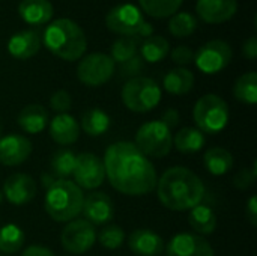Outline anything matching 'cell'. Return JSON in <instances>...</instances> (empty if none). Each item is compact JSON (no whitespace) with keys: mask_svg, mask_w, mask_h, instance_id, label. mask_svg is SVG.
Masks as SVG:
<instances>
[{"mask_svg":"<svg viewBox=\"0 0 257 256\" xmlns=\"http://www.w3.org/2000/svg\"><path fill=\"white\" fill-rule=\"evenodd\" d=\"M110 186L126 196H145L157 187V170L133 142L111 143L102 158Z\"/></svg>","mask_w":257,"mask_h":256,"instance_id":"cell-1","label":"cell"},{"mask_svg":"<svg viewBox=\"0 0 257 256\" xmlns=\"http://www.w3.org/2000/svg\"><path fill=\"white\" fill-rule=\"evenodd\" d=\"M158 201L172 211H190L205 198V184L202 180L184 166L167 169L157 181Z\"/></svg>","mask_w":257,"mask_h":256,"instance_id":"cell-2","label":"cell"},{"mask_svg":"<svg viewBox=\"0 0 257 256\" xmlns=\"http://www.w3.org/2000/svg\"><path fill=\"white\" fill-rule=\"evenodd\" d=\"M42 42L48 51L68 62L83 57L87 48V39L83 29L69 18H59L48 24Z\"/></svg>","mask_w":257,"mask_h":256,"instance_id":"cell-3","label":"cell"},{"mask_svg":"<svg viewBox=\"0 0 257 256\" xmlns=\"http://www.w3.org/2000/svg\"><path fill=\"white\" fill-rule=\"evenodd\" d=\"M84 193L69 180H56L47 187L44 207L47 214L59 223H68L78 217L83 208Z\"/></svg>","mask_w":257,"mask_h":256,"instance_id":"cell-4","label":"cell"},{"mask_svg":"<svg viewBox=\"0 0 257 256\" xmlns=\"http://www.w3.org/2000/svg\"><path fill=\"white\" fill-rule=\"evenodd\" d=\"M230 118L227 103L215 95L206 94L197 100L193 109V119L203 134H217L227 127Z\"/></svg>","mask_w":257,"mask_h":256,"instance_id":"cell-5","label":"cell"},{"mask_svg":"<svg viewBox=\"0 0 257 256\" xmlns=\"http://www.w3.org/2000/svg\"><path fill=\"white\" fill-rule=\"evenodd\" d=\"M120 98L128 110L134 113H148L160 104L161 88L154 78L134 77L123 84Z\"/></svg>","mask_w":257,"mask_h":256,"instance_id":"cell-6","label":"cell"},{"mask_svg":"<svg viewBox=\"0 0 257 256\" xmlns=\"http://www.w3.org/2000/svg\"><path fill=\"white\" fill-rule=\"evenodd\" d=\"M134 145L145 157H166L173 146L172 130L161 121H149L137 130Z\"/></svg>","mask_w":257,"mask_h":256,"instance_id":"cell-7","label":"cell"},{"mask_svg":"<svg viewBox=\"0 0 257 256\" xmlns=\"http://www.w3.org/2000/svg\"><path fill=\"white\" fill-rule=\"evenodd\" d=\"M116 63L105 53H90L84 56L77 66L78 80L90 88L105 84L114 74Z\"/></svg>","mask_w":257,"mask_h":256,"instance_id":"cell-8","label":"cell"},{"mask_svg":"<svg viewBox=\"0 0 257 256\" xmlns=\"http://www.w3.org/2000/svg\"><path fill=\"white\" fill-rule=\"evenodd\" d=\"M96 241V231L92 223L84 219H74L68 222L60 234V243L65 252L71 255H83L93 247Z\"/></svg>","mask_w":257,"mask_h":256,"instance_id":"cell-9","label":"cell"},{"mask_svg":"<svg viewBox=\"0 0 257 256\" xmlns=\"http://www.w3.org/2000/svg\"><path fill=\"white\" fill-rule=\"evenodd\" d=\"M232 47L221 39H212L203 44L197 53H194L196 66L205 74H217L223 71L232 60Z\"/></svg>","mask_w":257,"mask_h":256,"instance_id":"cell-10","label":"cell"},{"mask_svg":"<svg viewBox=\"0 0 257 256\" xmlns=\"http://www.w3.org/2000/svg\"><path fill=\"white\" fill-rule=\"evenodd\" d=\"M143 23H145V17L142 11L131 3H123L111 8L105 17L107 29L120 36L137 38Z\"/></svg>","mask_w":257,"mask_h":256,"instance_id":"cell-11","label":"cell"},{"mask_svg":"<svg viewBox=\"0 0 257 256\" xmlns=\"http://www.w3.org/2000/svg\"><path fill=\"white\" fill-rule=\"evenodd\" d=\"M72 177H74V183L80 189L95 190L105 180L104 163L98 155L92 152H81L77 155Z\"/></svg>","mask_w":257,"mask_h":256,"instance_id":"cell-12","label":"cell"},{"mask_svg":"<svg viewBox=\"0 0 257 256\" xmlns=\"http://www.w3.org/2000/svg\"><path fill=\"white\" fill-rule=\"evenodd\" d=\"M166 256H215L212 246L197 234H178L166 246Z\"/></svg>","mask_w":257,"mask_h":256,"instance_id":"cell-13","label":"cell"},{"mask_svg":"<svg viewBox=\"0 0 257 256\" xmlns=\"http://www.w3.org/2000/svg\"><path fill=\"white\" fill-rule=\"evenodd\" d=\"M81 213L84 220L95 225H105L114 217V204L107 193L93 192L84 196Z\"/></svg>","mask_w":257,"mask_h":256,"instance_id":"cell-14","label":"cell"},{"mask_svg":"<svg viewBox=\"0 0 257 256\" xmlns=\"http://www.w3.org/2000/svg\"><path fill=\"white\" fill-rule=\"evenodd\" d=\"M36 183L27 174H12L3 184V195L9 204L21 207L29 204L36 196Z\"/></svg>","mask_w":257,"mask_h":256,"instance_id":"cell-15","label":"cell"},{"mask_svg":"<svg viewBox=\"0 0 257 256\" xmlns=\"http://www.w3.org/2000/svg\"><path fill=\"white\" fill-rule=\"evenodd\" d=\"M32 154V142L20 134L0 137V163L5 166H20Z\"/></svg>","mask_w":257,"mask_h":256,"instance_id":"cell-16","label":"cell"},{"mask_svg":"<svg viewBox=\"0 0 257 256\" xmlns=\"http://www.w3.org/2000/svg\"><path fill=\"white\" fill-rule=\"evenodd\" d=\"M238 11V0H197L196 12L208 24H221L233 18Z\"/></svg>","mask_w":257,"mask_h":256,"instance_id":"cell-17","label":"cell"},{"mask_svg":"<svg viewBox=\"0 0 257 256\" xmlns=\"http://www.w3.org/2000/svg\"><path fill=\"white\" fill-rule=\"evenodd\" d=\"M128 247L137 256H160L164 249V240L152 229H136L128 237Z\"/></svg>","mask_w":257,"mask_h":256,"instance_id":"cell-18","label":"cell"},{"mask_svg":"<svg viewBox=\"0 0 257 256\" xmlns=\"http://www.w3.org/2000/svg\"><path fill=\"white\" fill-rule=\"evenodd\" d=\"M48 131L53 142L62 146L74 145L80 137V125L69 113H59L48 122Z\"/></svg>","mask_w":257,"mask_h":256,"instance_id":"cell-19","label":"cell"},{"mask_svg":"<svg viewBox=\"0 0 257 256\" xmlns=\"http://www.w3.org/2000/svg\"><path fill=\"white\" fill-rule=\"evenodd\" d=\"M41 48V35L36 30L27 29L14 33L8 41V51L14 59L26 60L33 57Z\"/></svg>","mask_w":257,"mask_h":256,"instance_id":"cell-20","label":"cell"},{"mask_svg":"<svg viewBox=\"0 0 257 256\" xmlns=\"http://www.w3.org/2000/svg\"><path fill=\"white\" fill-rule=\"evenodd\" d=\"M17 122L24 133L38 134L42 130H45V127L50 122V118L45 107L39 104H29L20 110L17 116Z\"/></svg>","mask_w":257,"mask_h":256,"instance_id":"cell-21","label":"cell"},{"mask_svg":"<svg viewBox=\"0 0 257 256\" xmlns=\"http://www.w3.org/2000/svg\"><path fill=\"white\" fill-rule=\"evenodd\" d=\"M18 14L24 23L41 26L53 18L54 9L50 0H23L18 5Z\"/></svg>","mask_w":257,"mask_h":256,"instance_id":"cell-22","label":"cell"},{"mask_svg":"<svg viewBox=\"0 0 257 256\" xmlns=\"http://www.w3.org/2000/svg\"><path fill=\"white\" fill-rule=\"evenodd\" d=\"M188 223L197 235H211L217 229V216L208 205L199 204L188 214Z\"/></svg>","mask_w":257,"mask_h":256,"instance_id":"cell-23","label":"cell"},{"mask_svg":"<svg viewBox=\"0 0 257 256\" xmlns=\"http://www.w3.org/2000/svg\"><path fill=\"white\" fill-rule=\"evenodd\" d=\"M163 86L172 95H185L194 86V74L187 68H173L164 75Z\"/></svg>","mask_w":257,"mask_h":256,"instance_id":"cell-24","label":"cell"},{"mask_svg":"<svg viewBox=\"0 0 257 256\" xmlns=\"http://www.w3.org/2000/svg\"><path fill=\"white\" fill-rule=\"evenodd\" d=\"M203 163L209 174L215 177H221L232 170L235 161H233V155L227 149L221 146H214L205 152Z\"/></svg>","mask_w":257,"mask_h":256,"instance_id":"cell-25","label":"cell"},{"mask_svg":"<svg viewBox=\"0 0 257 256\" xmlns=\"http://www.w3.org/2000/svg\"><path fill=\"white\" fill-rule=\"evenodd\" d=\"M205 143H206L205 134L199 128H193V127L181 128L173 137L175 148L182 154L199 152L205 146Z\"/></svg>","mask_w":257,"mask_h":256,"instance_id":"cell-26","label":"cell"},{"mask_svg":"<svg viewBox=\"0 0 257 256\" xmlns=\"http://www.w3.org/2000/svg\"><path fill=\"white\" fill-rule=\"evenodd\" d=\"M111 124L110 116L98 107L89 109L81 116V128L90 137H99L108 131Z\"/></svg>","mask_w":257,"mask_h":256,"instance_id":"cell-27","label":"cell"},{"mask_svg":"<svg viewBox=\"0 0 257 256\" xmlns=\"http://www.w3.org/2000/svg\"><path fill=\"white\" fill-rule=\"evenodd\" d=\"M139 50H140V57L145 62L157 63V62H161L169 54L170 44L164 36L152 35V36L142 41Z\"/></svg>","mask_w":257,"mask_h":256,"instance_id":"cell-28","label":"cell"},{"mask_svg":"<svg viewBox=\"0 0 257 256\" xmlns=\"http://www.w3.org/2000/svg\"><path fill=\"white\" fill-rule=\"evenodd\" d=\"M233 95L238 101L244 104H256L257 103V74L254 71L242 74L235 86H233Z\"/></svg>","mask_w":257,"mask_h":256,"instance_id":"cell-29","label":"cell"},{"mask_svg":"<svg viewBox=\"0 0 257 256\" xmlns=\"http://www.w3.org/2000/svg\"><path fill=\"white\" fill-rule=\"evenodd\" d=\"M26 241L23 229L14 223H8L0 228V250L3 253H17Z\"/></svg>","mask_w":257,"mask_h":256,"instance_id":"cell-30","label":"cell"},{"mask_svg":"<svg viewBox=\"0 0 257 256\" xmlns=\"http://www.w3.org/2000/svg\"><path fill=\"white\" fill-rule=\"evenodd\" d=\"M75 161H77V155L71 149L57 151L50 161L51 175L57 177V180H66L68 177H72Z\"/></svg>","mask_w":257,"mask_h":256,"instance_id":"cell-31","label":"cell"},{"mask_svg":"<svg viewBox=\"0 0 257 256\" xmlns=\"http://www.w3.org/2000/svg\"><path fill=\"white\" fill-rule=\"evenodd\" d=\"M140 44H142V39H139L136 36H122L117 41H114V44L111 45L110 57L113 59L114 63L116 62L123 63V62L133 59L134 56H137Z\"/></svg>","mask_w":257,"mask_h":256,"instance_id":"cell-32","label":"cell"},{"mask_svg":"<svg viewBox=\"0 0 257 256\" xmlns=\"http://www.w3.org/2000/svg\"><path fill=\"white\" fill-rule=\"evenodd\" d=\"M184 0H139L142 9L154 18H167L178 12Z\"/></svg>","mask_w":257,"mask_h":256,"instance_id":"cell-33","label":"cell"},{"mask_svg":"<svg viewBox=\"0 0 257 256\" xmlns=\"http://www.w3.org/2000/svg\"><path fill=\"white\" fill-rule=\"evenodd\" d=\"M199 26L197 18L190 12H179L170 17L169 20V32L176 38H185L196 32Z\"/></svg>","mask_w":257,"mask_h":256,"instance_id":"cell-34","label":"cell"},{"mask_svg":"<svg viewBox=\"0 0 257 256\" xmlns=\"http://www.w3.org/2000/svg\"><path fill=\"white\" fill-rule=\"evenodd\" d=\"M98 240H99L101 246H104L105 249L116 250V249L122 247V244L125 241V232H123V229L120 226L110 225V226H105L99 232Z\"/></svg>","mask_w":257,"mask_h":256,"instance_id":"cell-35","label":"cell"},{"mask_svg":"<svg viewBox=\"0 0 257 256\" xmlns=\"http://www.w3.org/2000/svg\"><path fill=\"white\" fill-rule=\"evenodd\" d=\"M72 107V98L68 91L60 89L54 92L50 98V109L54 110L57 115L59 113H68V110Z\"/></svg>","mask_w":257,"mask_h":256,"instance_id":"cell-36","label":"cell"},{"mask_svg":"<svg viewBox=\"0 0 257 256\" xmlns=\"http://www.w3.org/2000/svg\"><path fill=\"white\" fill-rule=\"evenodd\" d=\"M145 68V60L137 54L134 56L133 59L120 63V68H119V72L122 77H128V78H134V77H140L142 71Z\"/></svg>","mask_w":257,"mask_h":256,"instance_id":"cell-37","label":"cell"},{"mask_svg":"<svg viewBox=\"0 0 257 256\" xmlns=\"http://www.w3.org/2000/svg\"><path fill=\"white\" fill-rule=\"evenodd\" d=\"M256 177L257 170L256 161H254L253 166H251V169H242V170H239V172L236 174V177H235V180H233V184H235V187L239 189V190H248V189L254 184Z\"/></svg>","mask_w":257,"mask_h":256,"instance_id":"cell-38","label":"cell"},{"mask_svg":"<svg viewBox=\"0 0 257 256\" xmlns=\"http://www.w3.org/2000/svg\"><path fill=\"white\" fill-rule=\"evenodd\" d=\"M170 57L176 65L184 66V65H190L194 60V51L187 45H179L172 51Z\"/></svg>","mask_w":257,"mask_h":256,"instance_id":"cell-39","label":"cell"},{"mask_svg":"<svg viewBox=\"0 0 257 256\" xmlns=\"http://www.w3.org/2000/svg\"><path fill=\"white\" fill-rule=\"evenodd\" d=\"M179 119H181V118H179V113H178L176 109H167L160 121H161L163 124H166V125L172 130V128H175V127L179 124Z\"/></svg>","mask_w":257,"mask_h":256,"instance_id":"cell-40","label":"cell"},{"mask_svg":"<svg viewBox=\"0 0 257 256\" xmlns=\"http://www.w3.org/2000/svg\"><path fill=\"white\" fill-rule=\"evenodd\" d=\"M242 54L250 59V60H254L257 57V39L256 36H251L248 38L244 45H242Z\"/></svg>","mask_w":257,"mask_h":256,"instance_id":"cell-41","label":"cell"},{"mask_svg":"<svg viewBox=\"0 0 257 256\" xmlns=\"http://www.w3.org/2000/svg\"><path fill=\"white\" fill-rule=\"evenodd\" d=\"M21 256H56V255H54L48 247L33 244V246H29L27 249H24V252L21 253Z\"/></svg>","mask_w":257,"mask_h":256,"instance_id":"cell-42","label":"cell"},{"mask_svg":"<svg viewBox=\"0 0 257 256\" xmlns=\"http://www.w3.org/2000/svg\"><path fill=\"white\" fill-rule=\"evenodd\" d=\"M245 214H247V219L248 222L251 223V226H256L257 225V199L256 196H251L247 207H245Z\"/></svg>","mask_w":257,"mask_h":256,"instance_id":"cell-43","label":"cell"},{"mask_svg":"<svg viewBox=\"0 0 257 256\" xmlns=\"http://www.w3.org/2000/svg\"><path fill=\"white\" fill-rule=\"evenodd\" d=\"M2 202H3V193L0 192V205H2Z\"/></svg>","mask_w":257,"mask_h":256,"instance_id":"cell-44","label":"cell"}]
</instances>
